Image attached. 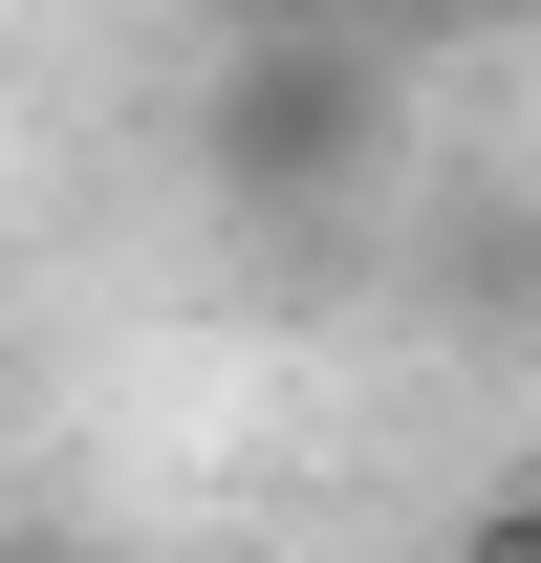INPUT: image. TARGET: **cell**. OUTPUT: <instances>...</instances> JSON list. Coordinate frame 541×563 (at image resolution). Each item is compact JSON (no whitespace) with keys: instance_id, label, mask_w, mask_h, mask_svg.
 Segmentation results:
<instances>
[{"instance_id":"obj_2","label":"cell","mask_w":541,"mask_h":563,"mask_svg":"<svg viewBox=\"0 0 541 563\" xmlns=\"http://www.w3.org/2000/svg\"><path fill=\"white\" fill-rule=\"evenodd\" d=\"M411 282H433V325H476V347H520V325H541V174H498V196H455Z\"/></svg>"},{"instance_id":"obj_4","label":"cell","mask_w":541,"mask_h":563,"mask_svg":"<svg viewBox=\"0 0 541 563\" xmlns=\"http://www.w3.org/2000/svg\"><path fill=\"white\" fill-rule=\"evenodd\" d=\"M0 563H87V542H0Z\"/></svg>"},{"instance_id":"obj_1","label":"cell","mask_w":541,"mask_h":563,"mask_svg":"<svg viewBox=\"0 0 541 563\" xmlns=\"http://www.w3.org/2000/svg\"><path fill=\"white\" fill-rule=\"evenodd\" d=\"M390 152H411V66L346 22V0H239V22H217V66H196V174H217V217L325 239V217L390 196Z\"/></svg>"},{"instance_id":"obj_3","label":"cell","mask_w":541,"mask_h":563,"mask_svg":"<svg viewBox=\"0 0 541 563\" xmlns=\"http://www.w3.org/2000/svg\"><path fill=\"white\" fill-rule=\"evenodd\" d=\"M455 563H541V477H476L455 498Z\"/></svg>"}]
</instances>
